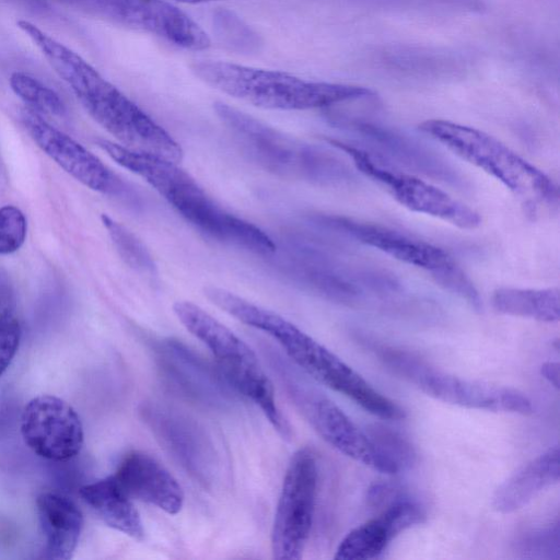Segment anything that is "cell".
<instances>
[{"label":"cell","mask_w":560,"mask_h":560,"mask_svg":"<svg viewBox=\"0 0 560 560\" xmlns=\"http://www.w3.org/2000/svg\"><path fill=\"white\" fill-rule=\"evenodd\" d=\"M213 108L242 151L269 173L318 185H342L354 178L346 163L322 147L289 136L225 103L217 102Z\"/></svg>","instance_id":"8992f818"},{"label":"cell","mask_w":560,"mask_h":560,"mask_svg":"<svg viewBox=\"0 0 560 560\" xmlns=\"http://www.w3.org/2000/svg\"><path fill=\"white\" fill-rule=\"evenodd\" d=\"M102 222L126 265L143 275L153 276L156 272L151 253L133 232L107 214H102Z\"/></svg>","instance_id":"484cf974"},{"label":"cell","mask_w":560,"mask_h":560,"mask_svg":"<svg viewBox=\"0 0 560 560\" xmlns=\"http://www.w3.org/2000/svg\"><path fill=\"white\" fill-rule=\"evenodd\" d=\"M313 228L339 233L376 248L384 254L424 270L442 288L481 311L480 295L468 276L442 248L410 234L335 214L306 218Z\"/></svg>","instance_id":"9c48e42d"},{"label":"cell","mask_w":560,"mask_h":560,"mask_svg":"<svg viewBox=\"0 0 560 560\" xmlns=\"http://www.w3.org/2000/svg\"><path fill=\"white\" fill-rule=\"evenodd\" d=\"M206 84L254 106L268 109L304 110L329 107L374 95L370 89L308 81L272 71L225 61H199L190 66Z\"/></svg>","instance_id":"5b68a950"},{"label":"cell","mask_w":560,"mask_h":560,"mask_svg":"<svg viewBox=\"0 0 560 560\" xmlns=\"http://www.w3.org/2000/svg\"><path fill=\"white\" fill-rule=\"evenodd\" d=\"M10 86L15 95L28 105V108L38 114L61 117L66 114V106L59 95L38 79L15 71L11 74Z\"/></svg>","instance_id":"4316f807"},{"label":"cell","mask_w":560,"mask_h":560,"mask_svg":"<svg viewBox=\"0 0 560 560\" xmlns=\"http://www.w3.org/2000/svg\"><path fill=\"white\" fill-rule=\"evenodd\" d=\"M217 27L220 30L219 36L232 45L257 44L254 40V34L250 28L230 12H222L215 16Z\"/></svg>","instance_id":"4dcf8cb0"},{"label":"cell","mask_w":560,"mask_h":560,"mask_svg":"<svg viewBox=\"0 0 560 560\" xmlns=\"http://www.w3.org/2000/svg\"><path fill=\"white\" fill-rule=\"evenodd\" d=\"M156 353L166 375L187 396L212 407L230 402V392L217 373L185 345L164 339L158 342Z\"/></svg>","instance_id":"ffe728a7"},{"label":"cell","mask_w":560,"mask_h":560,"mask_svg":"<svg viewBox=\"0 0 560 560\" xmlns=\"http://www.w3.org/2000/svg\"><path fill=\"white\" fill-rule=\"evenodd\" d=\"M107 22L154 35L177 47L205 50L208 34L185 12L164 0H50Z\"/></svg>","instance_id":"5bb4252c"},{"label":"cell","mask_w":560,"mask_h":560,"mask_svg":"<svg viewBox=\"0 0 560 560\" xmlns=\"http://www.w3.org/2000/svg\"><path fill=\"white\" fill-rule=\"evenodd\" d=\"M377 353L384 364L395 374L438 400L469 409L493 412L518 415L533 412L530 399L515 388L447 374L431 366L409 351L383 348Z\"/></svg>","instance_id":"30bf717a"},{"label":"cell","mask_w":560,"mask_h":560,"mask_svg":"<svg viewBox=\"0 0 560 560\" xmlns=\"http://www.w3.org/2000/svg\"><path fill=\"white\" fill-rule=\"evenodd\" d=\"M423 509L408 498L390 502L376 517L352 529L339 544L335 559L368 560L378 558L401 532L422 524Z\"/></svg>","instance_id":"ac0fdd59"},{"label":"cell","mask_w":560,"mask_h":560,"mask_svg":"<svg viewBox=\"0 0 560 560\" xmlns=\"http://www.w3.org/2000/svg\"><path fill=\"white\" fill-rule=\"evenodd\" d=\"M341 249L318 235L299 231L271 256H276V268L285 279L334 303L354 306L399 291V283L386 269Z\"/></svg>","instance_id":"3957f363"},{"label":"cell","mask_w":560,"mask_h":560,"mask_svg":"<svg viewBox=\"0 0 560 560\" xmlns=\"http://www.w3.org/2000/svg\"><path fill=\"white\" fill-rule=\"evenodd\" d=\"M350 127L361 135L368 144L383 153L382 159L389 156L412 171L450 184H458L460 180L446 161L412 139L370 122L352 121Z\"/></svg>","instance_id":"44dd1931"},{"label":"cell","mask_w":560,"mask_h":560,"mask_svg":"<svg viewBox=\"0 0 560 560\" xmlns=\"http://www.w3.org/2000/svg\"><path fill=\"white\" fill-rule=\"evenodd\" d=\"M523 550L530 553H540L542 551H552L559 553V524L552 527L530 534L523 542Z\"/></svg>","instance_id":"1f68e13d"},{"label":"cell","mask_w":560,"mask_h":560,"mask_svg":"<svg viewBox=\"0 0 560 560\" xmlns=\"http://www.w3.org/2000/svg\"><path fill=\"white\" fill-rule=\"evenodd\" d=\"M113 476L130 498L173 515L183 509V488L159 460L145 452L126 454Z\"/></svg>","instance_id":"d6986e66"},{"label":"cell","mask_w":560,"mask_h":560,"mask_svg":"<svg viewBox=\"0 0 560 560\" xmlns=\"http://www.w3.org/2000/svg\"><path fill=\"white\" fill-rule=\"evenodd\" d=\"M27 222L24 213L8 205L0 208V255L16 252L26 237Z\"/></svg>","instance_id":"f1b7e54d"},{"label":"cell","mask_w":560,"mask_h":560,"mask_svg":"<svg viewBox=\"0 0 560 560\" xmlns=\"http://www.w3.org/2000/svg\"><path fill=\"white\" fill-rule=\"evenodd\" d=\"M559 455V446L553 445L516 470L495 490L492 497L493 509L503 514L515 512L542 490L558 483Z\"/></svg>","instance_id":"603a6c76"},{"label":"cell","mask_w":560,"mask_h":560,"mask_svg":"<svg viewBox=\"0 0 560 560\" xmlns=\"http://www.w3.org/2000/svg\"><path fill=\"white\" fill-rule=\"evenodd\" d=\"M222 310L245 325L268 334L306 374L352 399L368 412L387 420L406 417L399 405L373 388L334 352L281 315L235 293L224 296Z\"/></svg>","instance_id":"277c9868"},{"label":"cell","mask_w":560,"mask_h":560,"mask_svg":"<svg viewBox=\"0 0 560 560\" xmlns=\"http://www.w3.org/2000/svg\"><path fill=\"white\" fill-rule=\"evenodd\" d=\"M272 361L289 397L324 441L346 456L382 474L398 472L397 467L373 445L365 432L330 398L279 357Z\"/></svg>","instance_id":"8fae6325"},{"label":"cell","mask_w":560,"mask_h":560,"mask_svg":"<svg viewBox=\"0 0 560 560\" xmlns=\"http://www.w3.org/2000/svg\"><path fill=\"white\" fill-rule=\"evenodd\" d=\"M18 27L67 83L88 114L121 145L179 163L180 144L94 67L27 20Z\"/></svg>","instance_id":"6da1fadb"},{"label":"cell","mask_w":560,"mask_h":560,"mask_svg":"<svg viewBox=\"0 0 560 560\" xmlns=\"http://www.w3.org/2000/svg\"><path fill=\"white\" fill-rule=\"evenodd\" d=\"M21 434L35 454L57 462L77 456L84 440L83 425L77 411L52 395L36 396L25 405L21 416Z\"/></svg>","instance_id":"e0dca14e"},{"label":"cell","mask_w":560,"mask_h":560,"mask_svg":"<svg viewBox=\"0 0 560 560\" xmlns=\"http://www.w3.org/2000/svg\"><path fill=\"white\" fill-rule=\"evenodd\" d=\"M140 416L161 446L199 483L209 486L218 470L211 438L194 419L168 406L145 402Z\"/></svg>","instance_id":"2e32d148"},{"label":"cell","mask_w":560,"mask_h":560,"mask_svg":"<svg viewBox=\"0 0 560 560\" xmlns=\"http://www.w3.org/2000/svg\"><path fill=\"white\" fill-rule=\"evenodd\" d=\"M493 308L505 315L555 323L560 317L557 287L545 289L499 288L492 294Z\"/></svg>","instance_id":"d4e9b609"},{"label":"cell","mask_w":560,"mask_h":560,"mask_svg":"<svg viewBox=\"0 0 560 560\" xmlns=\"http://www.w3.org/2000/svg\"><path fill=\"white\" fill-rule=\"evenodd\" d=\"M13 303V292L11 284L5 275L0 271V314L4 312H12L11 305Z\"/></svg>","instance_id":"d6a6232c"},{"label":"cell","mask_w":560,"mask_h":560,"mask_svg":"<svg viewBox=\"0 0 560 560\" xmlns=\"http://www.w3.org/2000/svg\"><path fill=\"white\" fill-rule=\"evenodd\" d=\"M21 120L38 148L81 184L95 191L119 197L132 207L140 206L137 191L114 175L97 156L46 121L40 114L27 107L21 113Z\"/></svg>","instance_id":"9a60e30c"},{"label":"cell","mask_w":560,"mask_h":560,"mask_svg":"<svg viewBox=\"0 0 560 560\" xmlns=\"http://www.w3.org/2000/svg\"><path fill=\"white\" fill-rule=\"evenodd\" d=\"M318 486V463L310 446L298 450L287 467L271 529L278 560H299L310 538Z\"/></svg>","instance_id":"4fadbf2b"},{"label":"cell","mask_w":560,"mask_h":560,"mask_svg":"<svg viewBox=\"0 0 560 560\" xmlns=\"http://www.w3.org/2000/svg\"><path fill=\"white\" fill-rule=\"evenodd\" d=\"M80 495L107 526L133 539H143L140 514L113 475L83 486Z\"/></svg>","instance_id":"cb8c5ba5"},{"label":"cell","mask_w":560,"mask_h":560,"mask_svg":"<svg viewBox=\"0 0 560 560\" xmlns=\"http://www.w3.org/2000/svg\"><path fill=\"white\" fill-rule=\"evenodd\" d=\"M182 3H205V2H212V1H220V0H174Z\"/></svg>","instance_id":"e575fe53"},{"label":"cell","mask_w":560,"mask_h":560,"mask_svg":"<svg viewBox=\"0 0 560 560\" xmlns=\"http://www.w3.org/2000/svg\"><path fill=\"white\" fill-rule=\"evenodd\" d=\"M325 140L345 152L358 171L381 185L407 209L464 230H472L480 225L481 217L477 211L432 184L392 168L380 156L350 142L332 138Z\"/></svg>","instance_id":"7c38bea8"},{"label":"cell","mask_w":560,"mask_h":560,"mask_svg":"<svg viewBox=\"0 0 560 560\" xmlns=\"http://www.w3.org/2000/svg\"><path fill=\"white\" fill-rule=\"evenodd\" d=\"M96 144L117 164L140 176L202 234L246 252L270 257L276 241L257 225L217 203L177 162L98 139Z\"/></svg>","instance_id":"7a4b0ae2"},{"label":"cell","mask_w":560,"mask_h":560,"mask_svg":"<svg viewBox=\"0 0 560 560\" xmlns=\"http://www.w3.org/2000/svg\"><path fill=\"white\" fill-rule=\"evenodd\" d=\"M173 311L183 326L208 347L226 382L255 402L280 435L290 436V427L277 406L272 383L249 346L190 301L175 302Z\"/></svg>","instance_id":"ba28073f"},{"label":"cell","mask_w":560,"mask_h":560,"mask_svg":"<svg viewBox=\"0 0 560 560\" xmlns=\"http://www.w3.org/2000/svg\"><path fill=\"white\" fill-rule=\"evenodd\" d=\"M419 129L502 183L529 214L558 207L559 192L552 179L492 136L444 119L424 120Z\"/></svg>","instance_id":"52a82bcc"},{"label":"cell","mask_w":560,"mask_h":560,"mask_svg":"<svg viewBox=\"0 0 560 560\" xmlns=\"http://www.w3.org/2000/svg\"><path fill=\"white\" fill-rule=\"evenodd\" d=\"M373 445L388 458L398 469H408L417 460L412 444L395 430L374 423L364 431Z\"/></svg>","instance_id":"83f0119b"},{"label":"cell","mask_w":560,"mask_h":560,"mask_svg":"<svg viewBox=\"0 0 560 560\" xmlns=\"http://www.w3.org/2000/svg\"><path fill=\"white\" fill-rule=\"evenodd\" d=\"M36 511L44 537L42 557L70 559L83 528V515L78 505L62 494L47 491L37 497Z\"/></svg>","instance_id":"7402d4cb"},{"label":"cell","mask_w":560,"mask_h":560,"mask_svg":"<svg viewBox=\"0 0 560 560\" xmlns=\"http://www.w3.org/2000/svg\"><path fill=\"white\" fill-rule=\"evenodd\" d=\"M540 373L552 386L559 388V364L557 362H545Z\"/></svg>","instance_id":"836d02e7"},{"label":"cell","mask_w":560,"mask_h":560,"mask_svg":"<svg viewBox=\"0 0 560 560\" xmlns=\"http://www.w3.org/2000/svg\"><path fill=\"white\" fill-rule=\"evenodd\" d=\"M21 327L12 312L0 314V376L9 368L20 345Z\"/></svg>","instance_id":"f546056e"}]
</instances>
